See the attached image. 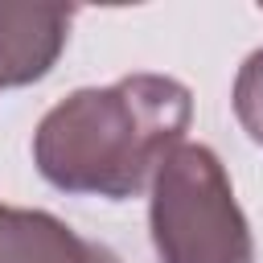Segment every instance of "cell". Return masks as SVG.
I'll return each mask as SVG.
<instances>
[{"label": "cell", "instance_id": "obj_1", "mask_svg": "<svg viewBox=\"0 0 263 263\" xmlns=\"http://www.w3.org/2000/svg\"><path fill=\"white\" fill-rule=\"evenodd\" d=\"M193 95L168 74H123L53 103L33 132V164L62 193L107 201L152 185L160 160L185 144Z\"/></svg>", "mask_w": 263, "mask_h": 263}, {"label": "cell", "instance_id": "obj_2", "mask_svg": "<svg viewBox=\"0 0 263 263\" xmlns=\"http://www.w3.org/2000/svg\"><path fill=\"white\" fill-rule=\"evenodd\" d=\"M148 230L160 263H255L251 222L234 201L226 164L205 144H177L160 160Z\"/></svg>", "mask_w": 263, "mask_h": 263}, {"label": "cell", "instance_id": "obj_3", "mask_svg": "<svg viewBox=\"0 0 263 263\" xmlns=\"http://www.w3.org/2000/svg\"><path fill=\"white\" fill-rule=\"evenodd\" d=\"M74 8L62 4H0V90L41 82L66 41Z\"/></svg>", "mask_w": 263, "mask_h": 263}, {"label": "cell", "instance_id": "obj_4", "mask_svg": "<svg viewBox=\"0 0 263 263\" xmlns=\"http://www.w3.org/2000/svg\"><path fill=\"white\" fill-rule=\"evenodd\" d=\"M90 238L45 210L0 201V263H86Z\"/></svg>", "mask_w": 263, "mask_h": 263}, {"label": "cell", "instance_id": "obj_5", "mask_svg": "<svg viewBox=\"0 0 263 263\" xmlns=\"http://www.w3.org/2000/svg\"><path fill=\"white\" fill-rule=\"evenodd\" d=\"M234 115L242 123V132L263 148V49L247 53V62L234 74Z\"/></svg>", "mask_w": 263, "mask_h": 263}, {"label": "cell", "instance_id": "obj_6", "mask_svg": "<svg viewBox=\"0 0 263 263\" xmlns=\"http://www.w3.org/2000/svg\"><path fill=\"white\" fill-rule=\"evenodd\" d=\"M86 263H123V259H119V255H115V251H111L107 242H95V238H90V251H86Z\"/></svg>", "mask_w": 263, "mask_h": 263}]
</instances>
